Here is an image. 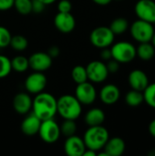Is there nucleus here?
<instances>
[{"label":"nucleus","instance_id":"1","mask_svg":"<svg viewBox=\"0 0 155 156\" xmlns=\"http://www.w3.org/2000/svg\"><path fill=\"white\" fill-rule=\"evenodd\" d=\"M31 110L41 121L53 119L57 114V99L48 92L37 93L32 101Z\"/></svg>","mask_w":155,"mask_h":156},{"label":"nucleus","instance_id":"2","mask_svg":"<svg viewBox=\"0 0 155 156\" xmlns=\"http://www.w3.org/2000/svg\"><path fill=\"white\" fill-rule=\"evenodd\" d=\"M82 112L81 103L70 94H65L57 100V113L64 120H77Z\"/></svg>","mask_w":155,"mask_h":156},{"label":"nucleus","instance_id":"3","mask_svg":"<svg viewBox=\"0 0 155 156\" xmlns=\"http://www.w3.org/2000/svg\"><path fill=\"white\" fill-rule=\"evenodd\" d=\"M110 135L108 130L102 125L90 126L83 135V141L86 148L94 150L96 152L102 150Z\"/></svg>","mask_w":155,"mask_h":156},{"label":"nucleus","instance_id":"4","mask_svg":"<svg viewBox=\"0 0 155 156\" xmlns=\"http://www.w3.org/2000/svg\"><path fill=\"white\" fill-rule=\"evenodd\" d=\"M111 51L112 58L120 64L130 63L136 57V48L128 41H120L111 45Z\"/></svg>","mask_w":155,"mask_h":156},{"label":"nucleus","instance_id":"5","mask_svg":"<svg viewBox=\"0 0 155 156\" xmlns=\"http://www.w3.org/2000/svg\"><path fill=\"white\" fill-rule=\"evenodd\" d=\"M131 35L139 43L151 42L154 34V27L152 23L139 19L134 21L130 27Z\"/></svg>","mask_w":155,"mask_h":156},{"label":"nucleus","instance_id":"6","mask_svg":"<svg viewBox=\"0 0 155 156\" xmlns=\"http://www.w3.org/2000/svg\"><path fill=\"white\" fill-rule=\"evenodd\" d=\"M114 37L115 35L109 27H98L94 28L90 35V43L100 49L111 47L113 44Z\"/></svg>","mask_w":155,"mask_h":156},{"label":"nucleus","instance_id":"7","mask_svg":"<svg viewBox=\"0 0 155 156\" xmlns=\"http://www.w3.org/2000/svg\"><path fill=\"white\" fill-rule=\"evenodd\" d=\"M38 134L46 144H54L60 137V128L57 122L53 119H48L41 122Z\"/></svg>","mask_w":155,"mask_h":156},{"label":"nucleus","instance_id":"8","mask_svg":"<svg viewBox=\"0 0 155 156\" xmlns=\"http://www.w3.org/2000/svg\"><path fill=\"white\" fill-rule=\"evenodd\" d=\"M86 70H87L88 80L93 83H101L105 81L110 74L106 63H104L101 60L90 61L87 65Z\"/></svg>","mask_w":155,"mask_h":156},{"label":"nucleus","instance_id":"9","mask_svg":"<svg viewBox=\"0 0 155 156\" xmlns=\"http://www.w3.org/2000/svg\"><path fill=\"white\" fill-rule=\"evenodd\" d=\"M48 80L43 72L34 71L29 74L25 80V89L30 94H37L42 91L47 87Z\"/></svg>","mask_w":155,"mask_h":156},{"label":"nucleus","instance_id":"10","mask_svg":"<svg viewBox=\"0 0 155 156\" xmlns=\"http://www.w3.org/2000/svg\"><path fill=\"white\" fill-rule=\"evenodd\" d=\"M75 97L81 103V105H90L96 101L97 91L94 85L87 80L83 83L77 84Z\"/></svg>","mask_w":155,"mask_h":156},{"label":"nucleus","instance_id":"11","mask_svg":"<svg viewBox=\"0 0 155 156\" xmlns=\"http://www.w3.org/2000/svg\"><path fill=\"white\" fill-rule=\"evenodd\" d=\"M134 11L139 19L155 23V2L153 0H139L135 6Z\"/></svg>","mask_w":155,"mask_h":156},{"label":"nucleus","instance_id":"12","mask_svg":"<svg viewBox=\"0 0 155 156\" xmlns=\"http://www.w3.org/2000/svg\"><path fill=\"white\" fill-rule=\"evenodd\" d=\"M29 68L33 71L44 72L52 66V58L46 52H35L28 58Z\"/></svg>","mask_w":155,"mask_h":156},{"label":"nucleus","instance_id":"13","mask_svg":"<svg viewBox=\"0 0 155 156\" xmlns=\"http://www.w3.org/2000/svg\"><path fill=\"white\" fill-rule=\"evenodd\" d=\"M54 25L59 32L69 34L74 30L76 27V19L70 12H58L54 17Z\"/></svg>","mask_w":155,"mask_h":156},{"label":"nucleus","instance_id":"14","mask_svg":"<svg viewBox=\"0 0 155 156\" xmlns=\"http://www.w3.org/2000/svg\"><path fill=\"white\" fill-rule=\"evenodd\" d=\"M86 150V145L82 138L76 134L67 137L64 143V151L69 156H82Z\"/></svg>","mask_w":155,"mask_h":156},{"label":"nucleus","instance_id":"15","mask_svg":"<svg viewBox=\"0 0 155 156\" xmlns=\"http://www.w3.org/2000/svg\"><path fill=\"white\" fill-rule=\"evenodd\" d=\"M32 101L28 93L19 92L13 99V108L18 114L26 115L32 109Z\"/></svg>","mask_w":155,"mask_h":156},{"label":"nucleus","instance_id":"16","mask_svg":"<svg viewBox=\"0 0 155 156\" xmlns=\"http://www.w3.org/2000/svg\"><path fill=\"white\" fill-rule=\"evenodd\" d=\"M128 81L132 90L143 91L149 85V79L147 74L141 69H134L130 72Z\"/></svg>","mask_w":155,"mask_h":156},{"label":"nucleus","instance_id":"17","mask_svg":"<svg viewBox=\"0 0 155 156\" xmlns=\"http://www.w3.org/2000/svg\"><path fill=\"white\" fill-rule=\"evenodd\" d=\"M120 97V89L114 84H106L100 91V99L106 105H112L116 103Z\"/></svg>","mask_w":155,"mask_h":156},{"label":"nucleus","instance_id":"18","mask_svg":"<svg viewBox=\"0 0 155 156\" xmlns=\"http://www.w3.org/2000/svg\"><path fill=\"white\" fill-rule=\"evenodd\" d=\"M41 120L37 118L33 112L28 114L21 122V131L26 136H34L38 133Z\"/></svg>","mask_w":155,"mask_h":156},{"label":"nucleus","instance_id":"19","mask_svg":"<svg viewBox=\"0 0 155 156\" xmlns=\"http://www.w3.org/2000/svg\"><path fill=\"white\" fill-rule=\"evenodd\" d=\"M126 145L123 139L121 137L109 138L103 147L104 152L108 156H121L125 151Z\"/></svg>","mask_w":155,"mask_h":156},{"label":"nucleus","instance_id":"20","mask_svg":"<svg viewBox=\"0 0 155 156\" xmlns=\"http://www.w3.org/2000/svg\"><path fill=\"white\" fill-rule=\"evenodd\" d=\"M84 121L88 126L102 125L105 121V113L100 108H92L86 112Z\"/></svg>","mask_w":155,"mask_h":156},{"label":"nucleus","instance_id":"21","mask_svg":"<svg viewBox=\"0 0 155 156\" xmlns=\"http://www.w3.org/2000/svg\"><path fill=\"white\" fill-rule=\"evenodd\" d=\"M155 54V48L151 42L140 43L136 48V56H138L143 60H150L153 58Z\"/></svg>","mask_w":155,"mask_h":156},{"label":"nucleus","instance_id":"22","mask_svg":"<svg viewBox=\"0 0 155 156\" xmlns=\"http://www.w3.org/2000/svg\"><path fill=\"white\" fill-rule=\"evenodd\" d=\"M143 101H144L143 93V91H140V90L132 89V90L127 92V94L125 96V102L130 107H133V108L138 107Z\"/></svg>","mask_w":155,"mask_h":156},{"label":"nucleus","instance_id":"23","mask_svg":"<svg viewBox=\"0 0 155 156\" xmlns=\"http://www.w3.org/2000/svg\"><path fill=\"white\" fill-rule=\"evenodd\" d=\"M111 30L113 32V34L116 35H122L127 31L129 28V22L124 17H117L111 23V26L109 27Z\"/></svg>","mask_w":155,"mask_h":156},{"label":"nucleus","instance_id":"24","mask_svg":"<svg viewBox=\"0 0 155 156\" xmlns=\"http://www.w3.org/2000/svg\"><path fill=\"white\" fill-rule=\"evenodd\" d=\"M11 66H12V70H15L18 73H23L29 69L28 58L21 55L16 56L11 59Z\"/></svg>","mask_w":155,"mask_h":156},{"label":"nucleus","instance_id":"25","mask_svg":"<svg viewBox=\"0 0 155 156\" xmlns=\"http://www.w3.org/2000/svg\"><path fill=\"white\" fill-rule=\"evenodd\" d=\"M71 78L73 81L77 84L83 83L88 80V75L86 67H83L81 65L75 66L71 70Z\"/></svg>","mask_w":155,"mask_h":156},{"label":"nucleus","instance_id":"26","mask_svg":"<svg viewBox=\"0 0 155 156\" xmlns=\"http://www.w3.org/2000/svg\"><path fill=\"white\" fill-rule=\"evenodd\" d=\"M9 46L16 51H23L26 49L28 46V41L26 37H25L24 36L16 35V36H12Z\"/></svg>","mask_w":155,"mask_h":156},{"label":"nucleus","instance_id":"27","mask_svg":"<svg viewBox=\"0 0 155 156\" xmlns=\"http://www.w3.org/2000/svg\"><path fill=\"white\" fill-rule=\"evenodd\" d=\"M60 133L65 137H69L76 134L77 132V124L74 120H65L62 124L59 126Z\"/></svg>","mask_w":155,"mask_h":156},{"label":"nucleus","instance_id":"28","mask_svg":"<svg viewBox=\"0 0 155 156\" xmlns=\"http://www.w3.org/2000/svg\"><path fill=\"white\" fill-rule=\"evenodd\" d=\"M144 101L148 106L155 109V82L149 83V85L143 91Z\"/></svg>","mask_w":155,"mask_h":156},{"label":"nucleus","instance_id":"29","mask_svg":"<svg viewBox=\"0 0 155 156\" xmlns=\"http://www.w3.org/2000/svg\"><path fill=\"white\" fill-rule=\"evenodd\" d=\"M13 6L21 15H28L32 13L31 0H14Z\"/></svg>","mask_w":155,"mask_h":156},{"label":"nucleus","instance_id":"30","mask_svg":"<svg viewBox=\"0 0 155 156\" xmlns=\"http://www.w3.org/2000/svg\"><path fill=\"white\" fill-rule=\"evenodd\" d=\"M12 71L11 59L6 56L0 55V79L6 78Z\"/></svg>","mask_w":155,"mask_h":156},{"label":"nucleus","instance_id":"31","mask_svg":"<svg viewBox=\"0 0 155 156\" xmlns=\"http://www.w3.org/2000/svg\"><path fill=\"white\" fill-rule=\"evenodd\" d=\"M11 37L12 35L10 31L6 27L0 26V48H5L8 47L11 41Z\"/></svg>","mask_w":155,"mask_h":156},{"label":"nucleus","instance_id":"32","mask_svg":"<svg viewBox=\"0 0 155 156\" xmlns=\"http://www.w3.org/2000/svg\"><path fill=\"white\" fill-rule=\"evenodd\" d=\"M71 9H72V4L69 0H60L58 3V12L69 13V12H71Z\"/></svg>","mask_w":155,"mask_h":156},{"label":"nucleus","instance_id":"33","mask_svg":"<svg viewBox=\"0 0 155 156\" xmlns=\"http://www.w3.org/2000/svg\"><path fill=\"white\" fill-rule=\"evenodd\" d=\"M32 12L36 14H40L44 11L46 5L40 0H31Z\"/></svg>","mask_w":155,"mask_h":156},{"label":"nucleus","instance_id":"34","mask_svg":"<svg viewBox=\"0 0 155 156\" xmlns=\"http://www.w3.org/2000/svg\"><path fill=\"white\" fill-rule=\"evenodd\" d=\"M106 66H107L109 73H116L120 69V63L117 60L113 59V58L108 60Z\"/></svg>","mask_w":155,"mask_h":156},{"label":"nucleus","instance_id":"35","mask_svg":"<svg viewBox=\"0 0 155 156\" xmlns=\"http://www.w3.org/2000/svg\"><path fill=\"white\" fill-rule=\"evenodd\" d=\"M14 0H0V11H6L12 8Z\"/></svg>","mask_w":155,"mask_h":156},{"label":"nucleus","instance_id":"36","mask_svg":"<svg viewBox=\"0 0 155 156\" xmlns=\"http://www.w3.org/2000/svg\"><path fill=\"white\" fill-rule=\"evenodd\" d=\"M100 58L104 61H108L110 59L112 58V56H111V48H101V52H100Z\"/></svg>","mask_w":155,"mask_h":156},{"label":"nucleus","instance_id":"37","mask_svg":"<svg viewBox=\"0 0 155 156\" xmlns=\"http://www.w3.org/2000/svg\"><path fill=\"white\" fill-rule=\"evenodd\" d=\"M48 55L53 58H57V57L59 55L60 50H59V48H58L57 46H53V47H51V48L48 49Z\"/></svg>","mask_w":155,"mask_h":156},{"label":"nucleus","instance_id":"38","mask_svg":"<svg viewBox=\"0 0 155 156\" xmlns=\"http://www.w3.org/2000/svg\"><path fill=\"white\" fill-rule=\"evenodd\" d=\"M148 129H149L150 134H151L153 137H154L155 138V119H153V120L150 122Z\"/></svg>","mask_w":155,"mask_h":156},{"label":"nucleus","instance_id":"39","mask_svg":"<svg viewBox=\"0 0 155 156\" xmlns=\"http://www.w3.org/2000/svg\"><path fill=\"white\" fill-rule=\"evenodd\" d=\"M97 155V152L94 151V150H91V149H88L86 148L85 152L83 153L82 156H95Z\"/></svg>","mask_w":155,"mask_h":156},{"label":"nucleus","instance_id":"40","mask_svg":"<svg viewBox=\"0 0 155 156\" xmlns=\"http://www.w3.org/2000/svg\"><path fill=\"white\" fill-rule=\"evenodd\" d=\"M96 5H109L112 0H92Z\"/></svg>","mask_w":155,"mask_h":156},{"label":"nucleus","instance_id":"41","mask_svg":"<svg viewBox=\"0 0 155 156\" xmlns=\"http://www.w3.org/2000/svg\"><path fill=\"white\" fill-rule=\"evenodd\" d=\"M45 5H51V4H53V3H55L57 0H40Z\"/></svg>","mask_w":155,"mask_h":156},{"label":"nucleus","instance_id":"42","mask_svg":"<svg viewBox=\"0 0 155 156\" xmlns=\"http://www.w3.org/2000/svg\"><path fill=\"white\" fill-rule=\"evenodd\" d=\"M151 43L153 45V47L155 48V31H154V34H153V38H152V40H151Z\"/></svg>","mask_w":155,"mask_h":156}]
</instances>
